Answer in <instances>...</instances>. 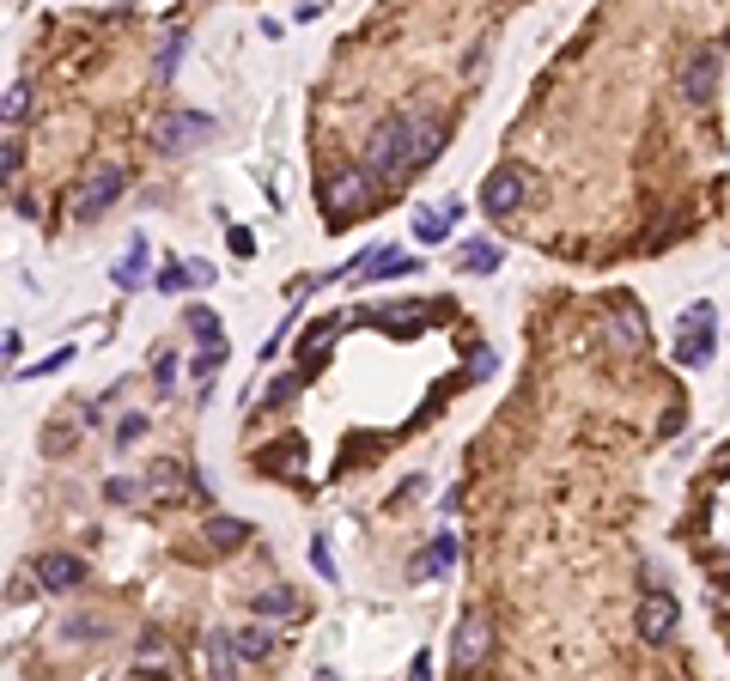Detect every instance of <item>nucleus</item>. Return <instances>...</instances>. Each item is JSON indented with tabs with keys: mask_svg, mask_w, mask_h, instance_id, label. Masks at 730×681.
I'll return each instance as SVG.
<instances>
[{
	"mask_svg": "<svg viewBox=\"0 0 730 681\" xmlns=\"http://www.w3.org/2000/svg\"><path fill=\"white\" fill-rule=\"evenodd\" d=\"M365 159H372V177H396L414 159V116H390L365 146Z\"/></svg>",
	"mask_w": 730,
	"mask_h": 681,
	"instance_id": "obj_1",
	"label": "nucleus"
},
{
	"mask_svg": "<svg viewBox=\"0 0 730 681\" xmlns=\"http://www.w3.org/2000/svg\"><path fill=\"white\" fill-rule=\"evenodd\" d=\"M712 335H718V311L712 305H688L682 335H676V365H706L712 359Z\"/></svg>",
	"mask_w": 730,
	"mask_h": 681,
	"instance_id": "obj_2",
	"label": "nucleus"
},
{
	"mask_svg": "<svg viewBox=\"0 0 730 681\" xmlns=\"http://www.w3.org/2000/svg\"><path fill=\"white\" fill-rule=\"evenodd\" d=\"M524 189H530V177H524L518 165H499V171H487V183H481V207H487V213H511V207H524Z\"/></svg>",
	"mask_w": 730,
	"mask_h": 681,
	"instance_id": "obj_3",
	"label": "nucleus"
},
{
	"mask_svg": "<svg viewBox=\"0 0 730 681\" xmlns=\"http://www.w3.org/2000/svg\"><path fill=\"white\" fill-rule=\"evenodd\" d=\"M712 86H718V49H694L688 67H682V98L688 104H706Z\"/></svg>",
	"mask_w": 730,
	"mask_h": 681,
	"instance_id": "obj_4",
	"label": "nucleus"
},
{
	"mask_svg": "<svg viewBox=\"0 0 730 681\" xmlns=\"http://www.w3.org/2000/svg\"><path fill=\"white\" fill-rule=\"evenodd\" d=\"M213 134V122L207 116H189V110H171L165 122H159V146L165 153H183V146H195V140H207Z\"/></svg>",
	"mask_w": 730,
	"mask_h": 681,
	"instance_id": "obj_5",
	"label": "nucleus"
},
{
	"mask_svg": "<svg viewBox=\"0 0 730 681\" xmlns=\"http://www.w3.org/2000/svg\"><path fill=\"white\" fill-rule=\"evenodd\" d=\"M116 195H122V171H116V165L92 171V177H86V189H80V219H98Z\"/></svg>",
	"mask_w": 730,
	"mask_h": 681,
	"instance_id": "obj_6",
	"label": "nucleus"
},
{
	"mask_svg": "<svg viewBox=\"0 0 730 681\" xmlns=\"http://www.w3.org/2000/svg\"><path fill=\"white\" fill-rule=\"evenodd\" d=\"M670 633H676V602H670L664 590H651V596H645V609H639V639H651V645H657V639H670Z\"/></svg>",
	"mask_w": 730,
	"mask_h": 681,
	"instance_id": "obj_7",
	"label": "nucleus"
},
{
	"mask_svg": "<svg viewBox=\"0 0 730 681\" xmlns=\"http://www.w3.org/2000/svg\"><path fill=\"white\" fill-rule=\"evenodd\" d=\"M451 657H457V669H469V663L487 657V615H463V621H457V645H451Z\"/></svg>",
	"mask_w": 730,
	"mask_h": 681,
	"instance_id": "obj_8",
	"label": "nucleus"
},
{
	"mask_svg": "<svg viewBox=\"0 0 730 681\" xmlns=\"http://www.w3.org/2000/svg\"><path fill=\"white\" fill-rule=\"evenodd\" d=\"M80 578H86V566L73 560V554H43V560H37V584H43V590H73Z\"/></svg>",
	"mask_w": 730,
	"mask_h": 681,
	"instance_id": "obj_9",
	"label": "nucleus"
},
{
	"mask_svg": "<svg viewBox=\"0 0 730 681\" xmlns=\"http://www.w3.org/2000/svg\"><path fill=\"white\" fill-rule=\"evenodd\" d=\"M365 195H372V177H365V171H347V177H335V183H329V213H335V219H347Z\"/></svg>",
	"mask_w": 730,
	"mask_h": 681,
	"instance_id": "obj_10",
	"label": "nucleus"
},
{
	"mask_svg": "<svg viewBox=\"0 0 730 681\" xmlns=\"http://www.w3.org/2000/svg\"><path fill=\"white\" fill-rule=\"evenodd\" d=\"M201 663H207V681H232V675H238V645H232V633H213V639L201 645Z\"/></svg>",
	"mask_w": 730,
	"mask_h": 681,
	"instance_id": "obj_11",
	"label": "nucleus"
},
{
	"mask_svg": "<svg viewBox=\"0 0 730 681\" xmlns=\"http://www.w3.org/2000/svg\"><path fill=\"white\" fill-rule=\"evenodd\" d=\"M457 213H463V201H445V207H420V213H414V238H420V244H438V238L451 232V219H457Z\"/></svg>",
	"mask_w": 730,
	"mask_h": 681,
	"instance_id": "obj_12",
	"label": "nucleus"
},
{
	"mask_svg": "<svg viewBox=\"0 0 730 681\" xmlns=\"http://www.w3.org/2000/svg\"><path fill=\"white\" fill-rule=\"evenodd\" d=\"M609 341H615V347H645V317H639V305H621V311L609 317Z\"/></svg>",
	"mask_w": 730,
	"mask_h": 681,
	"instance_id": "obj_13",
	"label": "nucleus"
},
{
	"mask_svg": "<svg viewBox=\"0 0 730 681\" xmlns=\"http://www.w3.org/2000/svg\"><path fill=\"white\" fill-rule=\"evenodd\" d=\"M256 615L262 621H292V615H299V596H292V590H256Z\"/></svg>",
	"mask_w": 730,
	"mask_h": 681,
	"instance_id": "obj_14",
	"label": "nucleus"
},
{
	"mask_svg": "<svg viewBox=\"0 0 730 681\" xmlns=\"http://www.w3.org/2000/svg\"><path fill=\"white\" fill-rule=\"evenodd\" d=\"M402 268H414V256H402V250H390V244H384L378 256H365V262H359V274H365V280H384V274H402Z\"/></svg>",
	"mask_w": 730,
	"mask_h": 681,
	"instance_id": "obj_15",
	"label": "nucleus"
},
{
	"mask_svg": "<svg viewBox=\"0 0 730 681\" xmlns=\"http://www.w3.org/2000/svg\"><path fill=\"white\" fill-rule=\"evenodd\" d=\"M438 146H445V122H432V116H420L414 122V165H426Z\"/></svg>",
	"mask_w": 730,
	"mask_h": 681,
	"instance_id": "obj_16",
	"label": "nucleus"
},
{
	"mask_svg": "<svg viewBox=\"0 0 730 681\" xmlns=\"http://www.w3.org/2000/svg\"><path fill=\"white\" fill-rule=\"evenodd\" d=\"M207 542L213 548H238V542H250V523L244 517H213L207 523Z\"/></svg>",
	"mask_w": 730,
	"mask_h": 681,
	"instance_id": "obj_17",
	"label": "nucleus"
},
{
	"mask_svg": "<svg viewBox=\"0 0 730 681\" xmlns=\"http://www.w3.org/2000/svg\"><path fill=\"white\" fill-rule=\"evenodd\" d=\"M335 329H341L335 317H323V323H311V329H305V347H299V353H305V365H317V359L329 353V341H335Z\"/></svg>",
	"mask_w": 730,
	"mask_h": 681,
	"instance_id": "obj_18",
	"label": "nucleus"
},
{
	"mask_svg": "<svg viewBox=\"0 0 730 681\" xmlns=\"http://www.w3.org/2000/svg\"><path fill=\"white\" fill-rule=\"evenodd\" d=\"M232 645H238V657L262 663V657L274 651V633H268V627H244V633H232Z\"/></svg>",
	"mask_w": 730,
	"mask_h": 681,
	"instance_id": "obj_19",
	"label": "nucleus"
},
{
	"mask_svg": "<svg viewBox=\"0 0 730 681\" xmlns=\"http://www.w3.org/2000/svg\"><path fill=\"white\" fill-rule=\"evenodd\" d=\"M463 268H475V274H493V268H499V244H487V238H469V244H463Z\"/></svg>",
	"mask_w": 730,
	"mask_h": 681,
	"instance_id": "obj_20",
	"label": "nucleus"
},
{
	"mask_svg": "<svg viewBox=\"0 0 730 681\" xmlns=\"http://www.w3.org/2000/svg\"><path fill=\"white\" fill-rule=\"evenodd\" d=\"M183 323H189V329H195L201 341H213V347H226V335H219V317H213V311H201V305H195V311H189Z\"/></svg>",
	"mask_w": 730,
	"mask_h": 681,
	"instance_id": "obj_21",
	"label": "nucleus"
},
{
	"mask_svg": "<svg viewBox=\"0 0 730 681\" xmlns=\"http://www.w3.org/2000/svg\"><path fill=\"white\" fill-rule=\"evenodd\" d=\"M451 554H457V542H451V536H438V542H432V554L420 560V572H445V566H451Z\"/></svg>",
	"mask_w": 730,
	"mask_h": 681,
	"instance_id": "obj_22",
	"label": "nucleus"
},
{
	"mask_svg": "<svg viewBox=\"0 0 730 681\" xmlns=\"http://www.w3.org/2000/svg\"><path fill=\"white\" fill-rule=\"evenodd\" d=\"M140 274H146V244H134V256L116 268V280H122V286H140Z\"/></svg>",
	"mask_w": 730,
	"mask_h": 681,
	"instance_id": "obj_23",
	"label": "nucleus"
},
{
	"mask_svg": "<svg viewBox=\"0 0 730 681\" xmlns=\"http://www.w3.org/2000/svg\"><path fill=\"white\" fill-rule=\"evenodd\" d=\"M104 633V615H73L67 621V639H98Z\"/></svg>",
	"mask_w": 730,
	"mask_h": 681,
	"instance_id": "obj_24",
	"label": "nucleus"
},
{
	"mask_svg": "<svg viewBox=\"0 0 730 681\" xmlns=\"http://www.w3.org/2000/svg\"><path fill=\"white\" fill-rule=\"evenodd\" d=\"M183 481H189V475H183L177 463H159V469H153V487H159V493H177Z\"/></svg>",
	"mask_w": 730,
	"mask_h": 681,
	"instance_id": "obj_25",
	"label": "nucleus"
},
{
	"mask_svg": "<svg viewBox=\"0 0 730 681\" xmlns=\"http://www.w3.org/2000/svg\"><path fill=\"white\" fill-rule=\"evenodd\" d=\"M25 110H31V86H13V92H7V122H19Z\"/></svg>",
	"mask_w": 730,
	"mask_h": 681,
	"instance_id": "obj_26",
	"label": "nucleus"
},
{
	"mask_svg": "<svg viewBox=\"0 0 730 681\" xmlns=\"http://www.w3.org/2000/svg\"><path fill=\"white\" fill-rule=\"evenodd\" d=\"M292 390H299V377H274V384H268V402H286Z\"/></svg>",
	"mask_w": 730,
	"mask_h": 681,
	"instance_id": "obj_27",
	"label": "nucleus"
},
{
	"mask_svg": "<svg viewBox=\"0 0 730 681\" xmlns=\"http://www.w3.org/2000/svg\"><path fill=\"white\" fill-rule=\"evenodd\" d=\"M311 566H317L323 578H335V560H329V548H323V542H311Z\"/></svg>",
	"mask_w": 730,
	"mask_h": 681,
	"instance_id": "obj_28",
	"label": "nucleus"
},
{
	"mask_svg": "<svg viewBox=\"0 0 730 681\" xmlns=\"http://www.w3.org/2000/svg\"><path fill=\"white\" fill-rule=\"evenodd\" d=\"M219 359H226V347H207V353H201V359H195V377H207V371H213V365H219Z\"/></svg>",
	"mask_w": 730,
	"mask_h": 681,
	"instance_id": "obj_29",
	"label": "nucleus"
},
{
	"mask_svg": "<svg viewBox=\"0 0 730 681\" xmlns=\"http://www.w3.org/2000/svg\"><path fill=\"white\" fill-rule=\"evenodd\" d=\"M189 280H195V274H183V268H165V274H159L165 292H177V286H189Z\"/></svg>",
	"mask_w": 730,
	"mask_h": 681,
	"instance_id": "obj_30",
	"label": "nucleus"
},
{
	"mask_svg": "<svg viewBox=\"0 0 730 681\" xmlns=\"http://www.w3.org/2000/svg\"><path fill=\"white\" fill-rule=\"evenodd\" d=\"M140 432H146V414H128V420L116 426V438H140Z\"/></svg>",
	"mask_w": 730,
	"mask_h": 681,
	"instance_id": "obj_31",
	"label": "nucleus"
},
{
	"mask_svg": "<svg viewBox=\"0 0 730 681\" xmlns=\"http://www.w3.org/2000/svg\"><path fill=\"white\" fill-rule=\"evenodd\" d=\"M104 493H110V499H134V493H140V487H134V481H128V475H116V481H110V487H104Z\"/></svg>",
	"mask_w": 730,
	"mask_h": 681,
	"instance_id": "obj_32",
	"label": "nucleus"
},
{
	"mask_svg": "<svg viewBox=\"0 0 730 681\" xmlns=\"http://www.w3.org/2000/svg\"><path fill=\"white\" fill-rule=\"evenodd\" d=\"M426 675H432V663H426V657H414V669H408V681H426Z\"/></svg>",
	"mask_w": 730,
	"mask_h": 681,
	"instance_id": "obj_33",
	"label": "nucleus"
},
{
	"mask_svg": "<svg viewBox=\"0 0 730 681\" xmlns=\"http://www.w3.org/2000/svg\"><path fill=\"white\" fill-rule=\"evenodd\" d=\"M724 469H730V444L718 450V463H712V475H724Z\"/></svg>",
	"mask_w": 730,
	"mask_h": 681,
	"instance_id": "obj_34",
	"label": "nucleus"
}]
</instances>
